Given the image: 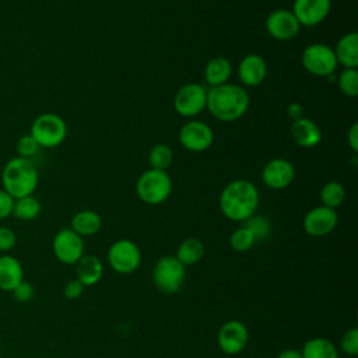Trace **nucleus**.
Segmentation results:
<instances>
[{
  "mask_svg": "<svg viewBox=\"0 0 358 358\" xmlns=\"http://www.w3.org/2000/svg\"><path fill=\"white\" fill-rule=\"evenodd\" d=\"M172 193V179L166 171L147 169L144 171L136 182L137 197L150 206L162 204L168 200Z\"/></svg>",
  "mask_w": 358,
  "mask_h": 358,
  "instance_id": "nucleus-4",
  "label": "nucleus"
},
{
  "mask_svg": "<svg viewBox=\"0 0 358 358\" xmlns=\"http://www.w3.org/2000/svg\"><path fill=\"white\" fill-rule=\"evenodd\" d=\"M259 200V190L255 183L246 179H235L221 190L218 206L224 217L235 222H243L256 214Z\"/></svg>",
  "mask_w": 358,
  "mask_h": 358,
  "instance_id": "nucleus-1",
  "label": "nucleus"
},
{
  "mask_svg": "<svg viewBox=\"0 0 358 358\" xmlns=\"http://www.w3.org/2000/svg\"><path fill=\"white\" fill-rule=\"evenodd\" d=\"M173 161L172 148L164 143H158L151 147L148 152V162L150 168L158 171H166Z\"/></svg>",
  "mask_w": 358,
  "mask_h": 358,
  "instance_id": "nucleus-28",
  "label": "nucleus"
},
{
  "mask_svg": "<svg viewBox=\"0 0 358 358\" xmlns=\"http://www.w3.org/2000/svg\"><path fill=\"white\" fill-rule=\"evenodd\" d=\"M264 27L267 34L275 39V41H291L294 39L299 31H301V24L295 18L291 10L287 8H277L273 10L264 21Z\"/></svg>",
  "mask_w": 358,
  "mask_h": 358,
  "instance_id": "nucleus-13",
  "label": "nucleus"
},
{
  "mask_svg": "<svg viewBox=\"0 0 358 358\" xmlns=\"http://www.w3.org/2000/svg\"><path fill=\"white\" fill-rule=\"evenodd\" d=\"M267 77V63L257 53L243 56L238 64V78L242 87H257Z\"/></svg>",
  "mask_w": 358,
  "mask_h": 358,
  "instance_id": "nucleus-17",
  "label": "nucleus"
},
{
  "mask_svg": "<svg viewBox=\"0 0 358 358\" xmlns=\"http://www.w3.org/2000/svg\"><path fill=\"white\" fill-rule=\"evenodd\" d=\"M331 10V0H294L292 14L301 27H316L322 24Z\"/></svg>",
  "mask_w": 358,
  "mask_h": 358,
  "instance_id": "nucleus-16",
  "label": "nucleus"
},
{
  "mask_svg": "<svg viewBox=\"0 0 358 358\" xmlns=\"http://www.w3.org/2000/svg\"><path fill=\"white\" fill-rule=\"evenodd\" d=\"M13 204H14V199L3 187H0V221L11 215Z\"/></svg>",
  "mask_w": 358,
  "mask_h": 358,
  "instance_id": "nucleus-36",
  "label": "nucleus"
},
{
  "mask_svg": "<svg viewBox=\"0 0 358 358\" xmlns=\"http://www.w3.org/2000/svg\"><path fill=\"white\" fill-rule=\"evenodd\" d=\"M207 88L199 83L182 85L173 96V109L183 117H194L207 106Z\"/></svg>",
  "mask_w": 358,
  "mask_h": 358,
  "instance_id": "nucleus-9",
  "label": "nucleus"
},
{
  "mask_svg": "<svg viewBox=\"0 0 358 358\" xmlns=\"http://www.w3.org/2000/svg\"><path fill=\"white\" fill-rule=\"evenodd\" d=\"M256 238L243 225L238 227L229 236V245L235 252H246L253 248Z\"/></svg>",
  "mask_w": 358,
  "mask_h": 358,
  "instance_id": "nucleus-30",
  "label": "nucleus"
},
{
  "mask_svg": "<svg viewBox=\"0 0 358 358\" xmlns=\"http://www.w3.org/2000/svg\"><path fill=\"white\" fill-rule=\"evenodd\" d=\"M24 280L21 262L8 253L0 256V289L11 292Z\"/></svg>",
  "mask_w": 358,
  "mask_h": 358,
  "instance_id": "nucleus-19",
  "label": "nucleus"
},
{
  "mask_svg": "<svg viewBox=\"0 0 358 358\" xmlns=\"http://www.w3.org/2000/svg\"><path fill=\"white\" fill-rule=\"evenodd\" d=\"M301 354L302 358H340L336 345L324 337L309 338L303 344Z\"/></svg>",
  "mask_w": 358,
  "mask_h": 358,
  "instance_id": "nucleus-25",
  "label": "nucleus"
},
{
  "mask_svg": "<svg viewBox=\"0 0 358 358\" xmlns=\"http://www.w3.org/2000/svg\"><path fill=\"white\" fill-rule=\"evenodd\" d=\"M287 113H288L289 119H292V120L299 119V117H302V106L299 103H296V102H292V103L288 105Z\"/></svg>",
  "mask_w": 358,
  "mask_h": 358,
  "instance_id": "nucleus-39",
  "label": "nucleus"
},
{
  "mask_svg": "<svg viewBox=\"0 0 358 358\" xmlns=\"http://www.w3.org/2000/svg\"><path fill=\"white\" fill-rule=\"evenodd\" d=\"M180 145L190 152H203L213 145L214 131L203 120L190 119L179 130Z\"/></svg>",
  "mask_w": 358,
  "mask_h": 358,
  "instance_id": "nucleus-10",
  "label": "nucleus"
},
{
  "mask_svg": "<svg viewBox=\"0 0 358 358\" xmlns=\"http://www.w3.org/2000/svg\"><path fill=\"white\" fill-rule=\"evenodd\" d=\"M84 285L77 280V278H74V280H70L66 285H64V288H63V295L67 298V299H77V298H80L81 295H83V292H84Z\"/></svg>",
  "mask_w": 358,
  "mask_h": 358,
  "instance_id": "nucleus-37",
  "label": "nucleus"
},
{
  "mask_svg": "<svg viewBox=\"0 0 358 358\" xmlns=\"http://www.w3.org/2000/svg\"><path fill=\"white\" fill-rule=\"evenodd\" d=\"M289 134L295 144L303 148H313L322 141L320 127L309 117H299L292 120Z\"/></svg>",
  "mask_w": 358,
  "mask_h": 358,
  "instance_id": "nucleus-18",
  "label": "nucleus"
},
{
  "mask_svg": "<svg viewBox=\"0 0 358 358\" xmlns=\"http://www.w3.org/2000/svg\"><path fill=\"white\" fill-rule=\"evenodd\" d=\"M39 144L35 141V138L28 133L21 136L17 143H15V150H17V157H22V158H31L34 155L38 154L39 151Z\"/></svg>",
  "mask_w": 358,
  "mask_h": 358,
  "instance_id": "nucleus-32",
  "label": "nucleus"
},
{
  "mask_svg": "<svg viewBox=\"0 0 358 358\" xmlns=\"http://www.w3.org/2000/svg\"><path fill=\"white\" fill-rule=\"evenodd\" d=\"M243 227L248 228L253 234L256 241L266 239L270 235V232H271L270 221L266 217L259 215V214H253L248 220H245L243 221Z\"/></svg>",
  "mask_w": 358,
  "mask_h": 358,
  "instance_id": "nucleus-31",
  "label": "nucleus"
},
{
  "mask_svg": "<svg viewBox=\"0 0 358 358\" xmlns=\"http://www.w3.org/2000/svg\"><path fill=\"white\" fill-rule=\"evenodd\" d=\"M347 144L352 152H358V123H352L348 129Z\"/></svg>",
  "mask_w": 358,
  "mask_h": 358,
  "instance_id": "nucleus-38",
  "label": "nucleus"
},
{
  "mask_svg": "<svg viewBox=\"0 0 358 358\" xmlns=\"http://www.w3.org/2000/svg\"><path fill=\"white\" fill-rule=\"evenodd\" d=\"M232 74V64L227 57L217 56L204 66V81L210 88L227 84Z\"/></svg>",
  "mask_w": 358,
  "mask_h": 358,
  "instance_id": "nucleus-22",
  "label": "nucleus"
},
{
  "mask_svg": "<svg viewBox=\"0 0 358 358\" xmlns=\"http://www.w3.org/2000/svg\"><path fill=\"white\" fill-rule=\"evenodd\" d=\"M337 85L345 96L357 98V95H358V70L357 69H344L337 77Z\"/></svg>",
  "mask_w": 358,
  "mask_h": 358,
  "instance_id": "nucleus-29",
  "label": "nucleus"
},
{
  "mask_svg": "<svg viewBox=\"0 0 358 358\" xmlns=\"http://www.w3.org/2000/svg\"><path fill=\"white\" fill-rule=\"evenodd\" d=\"M333 50L337 64H341L344 69L358 67V34L355 31L344 34Z\"/></svg>",
  "mask_w": 358,
  "mask_h": 358,
  "instance_id": "nucleus-20",
  "label": "nucleus"
},
{
  "mask_svg": "<svg viewBox=\"0 0 358 358\" xmlns=\"http://www.w3.org/2000/svg\"><path fill=\"white\" fill-rule=\"evenodd\" d=\"M76 278L84 287L98 284L103 275V266L95 255H84L76 264Z\"/></svg>",
  "mask_w": 358,
  "mask_h": 358,
  "instance_id": "nucleus-21",
  "label": "nucleus"
},
{
  "mask_svg": "<svg viewBox=\"0 0 358 358\" xmlns=\"http://www.w3.org/2000/svg\"><path fill=\"white\" fill-rule=\"evenodd\" d=\"M11 295L13 298L17 301V302H21V303H27L29 302L34 295H35V288L31 282L22 280L13 291H11Z\"/></svg>",
  "mask_w": 358,
  "mask_h": 358,
  "instance_id": "nucleus-34",
  "label": "nucleus"
},
{
  "mask_svg": "<svg viewBox=\"0 0 358 358\" xmlns=\"http://www.w3.org/2000/svg\"><path fill=\"white\" fill-rule=\"evenodd\" d=\"M102 227L101 215L94 210H80L70 221V229H73L81 238L95 235Z\"/></svg>",
  "mask_w": 358,
  "mask_h": 358,
  "instance_id": "nucleus-23",
  "label": "nucleus"
},
{
  "mask_svg": "<svg viewBox=\"0 0 358 358\" xmlns=\"http://www.w3.org/2000/svg\"><path fill=\"white\" fill-rule=\"evenodd\" d=\"M151 277L159 292L172 295L182 288L186 278V267L175 257V255L161 256L152 267Z\"/></svg>",
  "mask_w": 358,
  "mask_h": 358,
  "instance_id": "nucleus-5",
  "label": "nucleus"
},
{
  "mask_svg": "<svg viewBox=\"0 0 358 358\" xmlns=\"http://www.w3.org/2000/svg\"><path fill=\"white\" fill-rule=\"evenodd\" d=\"M303 69L315 77H333L337 69V59L331 46L320 42L309 43L301 55Z\"/></svg>",
  "mask_w": 358,
  "mask_h": 358,
  "instance_id": "nucleus-7",
  "label": "nucleus"
},
{
  "mask_svg": "<svg viewBox=\"0 0 358 358\" xmlns=\"http://www.w3.org/2000/svg\"><path fill=\"white\" fill-rule=\"evenodd\" d=\"M319 196H320L322 206L336 210L343 204L345 199V189L340 182L330 180L322 186Z\"/></svg>",
  "mask_w": 358,
  "mask_h": 358,
  "instance_id": "nucleus-27",
  "label": "nucleus"
},
{
  "mask_svg": "<svg viewBox=\"0 0 358 358\" xmlns=\"http://www.w3.org/2000/svg\"><path fill=\"white\" fill-rule=\"evenodd\" d=\"M106 259L113 271L130 274L134 273L141 263V250L137 243L130 239H117L109 246Z\"/></svg>",
  "mask_w": 358,
  "mask_h": 358,
  "instance_id": "nucleus-8",
  "label": "nucleus"
},
{
  "mask_svg": "<svg viewBox=\"0 0 358 358\" xmlns=\"http://www.w3.org/2000/svg\"><path fill=\"white\" fill-rule=\"evenodd\" d=\"M249 343V330L241 320H228L221 324L217 333L218 348L227 355L242 352Z\"/></svg>",
  "mask_w": 358,
  "mask_h": 358,
  "instance_id": "nucleus-12",
  "label": "nucleus"
},
{
  "mask_svg": "<svg viewBox=\"0 0 358 358\" xmlns=\"http://www.w3.org/2000/svg\"><path fill=\"white\" fill-rule=\"evenodd\" d=\"M340 350L350 355L355 357L358 354V329L350 327L340 337Z\"/></svg>",
  "mask_w": 358,
  "mask_h": 358,
  "instance_id": "nucleus-33",
  "label": "nucleus"
},
{
  "mask_svg": "<svg viewBox=\"0 0 358 358\" xmlns=\"http://www.w3.org/2000/svg\"><path fill=\"white\" fill-rule=\"evenodd\" d=\"M41 201L34 196H24L14 200L11 215L20 221H32L41 214Z\"/></svg>",
  "mask_w": 358,
  "mask_h": 358,
  "instance_id": "nucleus-26",
  "label": "nucleus"
},
{
  "mask_svg": "<svg viewBox=\"0 0 358 358\" xmlns=\"http://www.w3.org/2000/svg\"><path fill=\"white\" fill-rule=\"evenodd\" d=\"M204 256V243L194 236L183 239L175 253V257L186 267L199 263Z\"/></svg>",
  "mask_w": 358,
  "mask_h": 358,
  "instance_id": "nucleus-24",
  "label": "nucleus"
},
{
  "mask_svg": "<svg viewBox=\"0 0 358 358\" xmlns=\"http://www.w3.org/2000/svg\"><path fill=\"white\" fill-rule=\"evenodd\" d=\"M0 345H1V343H0Z\"/></svg>",
  "mask_w": 358,
  "mask_h": 358,
  "instance_id": "nucleus-41",
  "label": "nucleus"
},
{
  "mask_svg": "<svg viewBox=\"0 0 358 358\" xmlns=\"http://www.w3.org/2000/svg\"><path fill=\"white\" fill-rule=\"evenodd\" d=\"M277 358H302V354H301V350H296V348H285L282 350Z\"/></svg>",
  "mask_w": 358,
  "mask_h": 358,
  "instance_id": "nucleus-40",
  "label": "nucleus"
},
{
  "mask_svg": "<svg viewBox=\"0 0 358 358\" xmlns=\"http://www.w3.org/2000/svg\"><path fill=\"white\" fill-rule=\"evenodd\" d=\"M250 98L245 87L238 84H222L207 91V106L210 115L220 122H235L249 109Z\"/></svg>",
  "mask_w": 358,
  "mask_h": 358,
  "instance_id": "nucleus-2",
  "label": "nucleus"
},
{
  "mask_svg": "<svg viewBox=\"0 0 358 358\" xmlns=\"http://www.w3.org/2000/svg\"><path fill=\"white\" fill-rule=\"evenodd\" d=\"M337 224H338L337 211L333 208L324 207L322 204L310 208L302 220L303 231L313 238H322L329 235L336 229Z\"/></svg>",
  "mask_w": 358,
  "mask_h": 358,
  "instance_id": "nucleus-14",
  "label": "nucleus"
},
{
  "mask_svg": "<svg viewBox=\"0 0 358 358\" xmlns=\"http://www.w3.org/2000/svg\"><path fill=\"white\" fill-rule=\"evenodd\" d=\"M29 134L35 138L41 148H55L66 140L67 124L57 113L45 112L34 119Z\"/></svg>",
  "mask_w": 358,
  "mask_h": 358,
  "instance_id": "nucleus-6",
  "label": "nucleus"
},
{
  "mask_svg": "<svg viewBox=\"0 0 358 358\" xmlns=\"http://www.w3.org/2000/svg\"><path fill=\"white\" fill-rule=\"evenodd\" d=\"M55 257L63 264H76L84 253V241L70 228H62L56 232L52 241Z\"/></svg>",
  "mask_w": 358,
  "mask_h": 358,
  "instance_id": "nucleus-11",
  "label": "nucleus"
},
{
  "mask_svg": "<svg viewBox=\"0 0 358 358\" xmlns=\"http://www.w3.org/2000/svg\"><path fill=\"white\" fill-rule=\"evenodd\" d=\"M39 182V173L28 158L14 157L6 162L1 171V187L15 200L34 194Z\"/></svg>",
  "mask_w": 358,
  "mask_h": 358,
  "instance_id": "nucleus-3",
  "label": "nucleus"
},
{
  "mask_svg": "<svg viewBox=\"0 0 358 358\" xmlns=\"http://www.w3.org/2000/svg\"><path fill=\"white\" fill-rule=\"evenodd\" d=\"M295 179V168L285 158H273L262 169L263 183L273 190L287 189Z\"/></svg>",
  "mask_w": 358,
  "mask_h": 358,
  "instance_id": "nucleus-15",
  "label": "nucleus"
},
{
  "mask_svg": "<svg viewBox=\"0 0 358 358\" xmlns=\"http://www.w3.org/2000/svg\"><path fill=\"white\" fill-rule=\"evenodd\" d=\"M17 245V234L6 227L0 225V253H8Z\"/></svg>",
  "mask_w": 358,
  "mask_h": 358,
  "instance_id": "nucleus-35",
  "label": "nucleus"
}]
</instances>
